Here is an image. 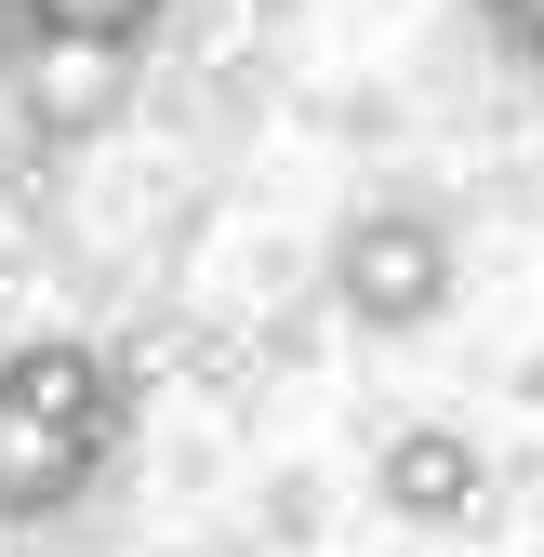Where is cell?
Masks as SVG:
<instances>
[{
    "mask_svg": "<svg viewBox=\"0 0 544 557\" xmlns=\"http://www.w3.org/2000/svg\"><path fill=\"white\" fill-rule=\"evenodd\" d=\"M0 385H14V398H40L53 425H94L107 451L133 438V398H120V372L94 359V345H14V359H0Z\"/></svg>",
    "mask_w": 544,
    "mask_h": 557,
    "instance_id": "cell-4",
    "label": "cell"
},
{
    "mask_svg": "<svg viewBox=\"0 0 544 557\" xmlns=\"http://www.w3.org/2000/svg\"><path fill=\"white\" fill-rule=\"evenodd\" d=\"M531 81H544V53H531Z\"/></svg>",
    "mask_w": 544,
    "mask_h": 557,
    "instance_id": "cell-9",
    "label": "cell"
},
{
    "mask_svg": "<svg viewBox=\"0 0 544 557\" xmlns=\"http://www.w3.org/2000/svg\"><path fill=\"white\" fill-rule=\"evenodd\" d=\"M372 505H385L398 531H465V518H492V451L465 438V425H385Z\"/></svg>",
    "mask_w": 544,
    "mask_h": 557,
    "instance_id": "cell-2",
    "label": "cell"
},
{
    "mask_svg": "<svg viewBox=\"0 0 544 557\" xmlns=\"http://www.w3.org/2000/svg\"><path fill=\"white\" fill-rule=\"evenodd\" d=\"M0 66H14V0H0Z\"/></svg>",
    "mask_w": 544,
    "mask_h": 557,
    "instance_id": "cell-8",
    "label": "cell"
},
{
    "mask_svg": "<svg viewBox=\"0 0 544 557\" xmlns=\"http://www.w3.org/2000/svg\"><path fill=\"white\" fill-rule=\"evenodd\" d=\"M120 66L133 53H66V40H27V120H40V147H81V133L120 120Z\"/></svg>",
    "mask_w": 544,
    "mask_h": 557,
    "instance_id": "cell-5",
    "label": "cell"
},
{
    "mask_svg": "<svg viewBox=\"0 0 544 557\" xmlns=\"http://www.w3.org/2000/svg\"><path fill=\"white\" fill-rule=\"evenodd\" d=\"M173 0H14V53L27 40H66V53H147Z\"/></svg>",
    "mask_w": 544,
    "mask_h": 557,
    "instance_id": "cell-6",
    "label": "cell"
},
{
    "mask_svg": "<svg viewBox=\"0 0 544 557\" xmlns=\"http://www.w3.org/2000/svg\"><path fill=\"white\" fill-rule=\"evenodd\" d=\"M479 27H492L518 66H531V53H544V0H479Z\"/></svg>",
    "mask_w": 544,
    "mask_h": 557,
    "instance_id": "cell-7",
    "label": "cell"
},
{
    "mask_svg": "<svg viewBox=\"0 0 544 557\" xmlns=\"http://www.w3.org/2000/svg\"><path fill=\"white\" fill-rule=\"evenodd\" d=\"M107 465H120V451H107L94 425H53L40 398H14V385H0V531H40V518H66V505H81Z\"/></svg>",
    "mask_w": 544,
    "mask_h": 557,
    "instance_id": "cell-3",
    "label": "cell"
},
{
    "mask_svg": "<svg viewBox=\"0 0 544 557\" xmlns=\"http://www.w3.org/2000/svg\"><path fill=\"white\" fill-rule=\"evenodd\" d=\"M452 293H465V252H452V226L425 213V199H372V213H346V239H332V306H346L372 345L438 332Z\"/></svg>",
    "mask_w": 544,
    "mask_h": 557,
    "instance_id": "cell-1",
    "label": "cell"
}]
</instances>
